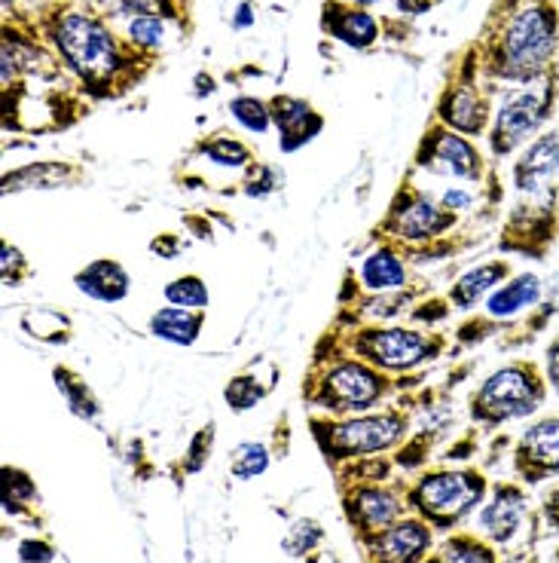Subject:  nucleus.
I'll list each match as a JSON object with an SVG mask.
<instances>
[{"label":"nucleus","instance_id":"obj_14","mask_svg":"<svg viewBox=\"0 0 559 563\" xmlns=\"http://www.w3.org/2000/svg\"><path fill=\"white\" fill-rule=\"evenodd\" d=\"M529 487L519 481H495L490 487L487 503L477 508L474 515V533H480L487 542H492L495 549H511L514 542H519V536L526 533L532 518L529 506Z\"/></svg>","mask_w":559,"mask_h":563},{"label":"nucleus","instance_id":"obj_12","mask_svg":"<svg viewBox=\"0 0 559 563\" xmlns=\"http://www.w3.org/2000/svg\"><path fill=\"white\" fill-rule=\"evenodd\" d=\"M559 242V184L535 197H519L499 227V252L504 257L547 261Z\"/></svg>","mask_w":559,"mask_h":563},{"label":"nucleus","instance_id":"obj_25","mask_svg":"<svg viewBox=\"0 0 559 563\" xmlns=\"http://www.w3.org/2000/svg\"><path fill=\"white\" fill-rule=\"evenodd\" d=\"M74 288L99 303H123L132 295V273L116 257H96L74 273Z\"/></svg>","mask_w":559,"mask_h":563},{"label":"nucleus","instance_id":"obj_27","mask_svg":"<svg viewBox=\"0 0 559 563\" xmlns=\"http://www.w3.org/2000/svg\"><path fill=\"white\" fill-rule=\"evenodd\" d=\"M205 322H209V312L183 310V307L166 303L147 319V331H150V338L187 350V346H197L202 331H205Z\"/></svg>","mask_w":559,"mask_h":563},{"label":"nucleus","instance_id":"obj_13","mask_svg":"<svg viewBox=\"0 0 559 563\" xmlns=\"http://www.w3.org/2000/svg\"><path fill=\"white\" fill-rule=\"evenodd\" d=\"M339 490V506H343V518L349 521L351 536L364 539V536L377 533L389 523L401 521L410 515L406 508V481H370V484H343Z\"/></svg>","mask_w":559,"mask_h":563},{"label":"nucleus","instance_id":"obj_15","mask_svg":"<svg viewBox=\"0 0 559 563\" xmlns=\"http://www.w3.org/2000/svg\"><path fill=\"white\" fill-rule=\"evenodd\" d=\"M428 295V285L410 282L406 288L398 291H379V295H364L349 285L339 288V307H336V328H358V324H392L401 316H410V310L420 303V297Z\"/></svg>","mask_w":559,"mask_h":563},{"label":"nucleus","instance_id":"obj_34","mask_svg":"<svg viewBox=\"0 0 559 563\" xmlns=\"http://www.w3.org/2000/svg\"><path fill=\"white\" fill-rule=\"evenodd\" d=\"M272 386L276 383H264L254 371H242V374H236L224 386L226 408L233 410V413H248V410H254L264 401L266 395L272 393Z\"/></svg>","mask_w":559,"mask_h":563},{"label":"nucleus","instance_id":"obj_23","mask_svg":"<svg viewBox=\"0 0 559 563\" xmlns=\"http://www.w3.org/2000/svg\"><path fill=\"white\" fill-rule=\"evenodd\" d=\"M517 269L511 257H490L483 264H474L471 269H465L459 279L449 285L447 300L452 303L456 312H477V307L487 303V297L502 288L504 282L511 279Z\"/></svg>","mask_w":559,"mask_h":563},{"label":"nucleus","instance_id":"obj_42","mask_svg":"<svg viewBox=\"0 0 559 563\" xmlns=\"http://www.w3.org/2000/svg\"><path fill=\"white\" fill-rule=\"evenodd\" d=\"M214 438H217V426H214V422L202 426L197 435L190 438V448H187V453H183V460H181L183 475H199V472L209 465Z\"/></svg>","mask_w":559,"mask_h":563},{"label":"nucleus","instance_id":"obj_4","mask_svg":"<svg viewBox=\"0 0 559 563\" xmlns=\"http://www.w3.org/2000/svg\"><path fill=\"white\" fill-rule=\"evenodd\" d=\"M401 389V377L367 365L349 352H336L324 362H309L300 398L309 408L324 410L327 417H351L382 408Z\"/></svg>","mask_w":559,"mask_h":563},{"label":"nucleus","instance_id":"obj_48","mask_svg":"<svg viewBox=\"0 0 559 563\" xmlns=\"http://www.w3.org/2000/svg\"><path fill=\"white\" fill-rule=\"evenodd\" d=\"M398 3V10L406 15H420L425 10H432V0H394Z\"/></svg>","mask_w":559,"mask_h":563},{"label":"nucleus","instance_id":"obj_47","mask_svg":"<svg viewBox=\"0 0 559 563\" xmlns=\"http://www.w3.org/2000/svg\"><path fill=\"white\" fill-rule=\"evenodd\" d=\"M541 518L547 521V527L554 530V533H559V484H554L550 490L541 496Z\"/></svg>","mask_w":559,"mask_h":563},{"label":"nucleus","instance_id":"obj_43","mask_svg":"<svg viewBox=\"0 0 559 563\" xmlns=\"http://www.w3.org/2000/svg\"><path fill=\"white\" fill-rule=\"evenodd\" d=\"M449 312L456 310H452V303L447 300V295L428 297V300H420V303L410 310V322H420L425 324V328H440V324L449 319Z\"/></svg>","mask_w":559,"mask_h":563},{"label":"nucleus","instance_id":"obj_33","mask_svg":"<svg viewBox=\"0 0 559 563\" xmlns=\"http://www.w3.org/2000/svg\"><path fill=\"white\" fill-rule=\"evenodd\" d=\"M108 22L111 19H138V15H166V19H178L181 22L183 3L178 0H89Z\"/></svg>","mask_w":559,"mask_h":563},{"label":"nucleus","instance_id":"obj_41","mask_svg":"<svg viewBox=\"0 0 559 563\" xmlns=\"http://www.w3.org/2000/svg\"><path fill=\"white\" fill-rule=\"evenodd\" d=\"M31 261L25 257V252L13 245V242H0V279L7 288H19L31 279Z\"/></svg>","mask_w":559,"mask_h":563},{"label":"nucleus","instance_id":"obj_30","mask_svg":"<svg viewBox=\"0 0 559 563\" xmlns=\"http://www.w3.org/2000/svg\"><path fill=\"white\" fill-rule=\"evenodd\" d=\"M53 383H56V389L65 398V405L70 408L74 417H80V420L92 422L101 417V401L99 395L92 393V386L68 365H56L53 367Z\"/></svg>","mask_w":559,"mask_h":563},{"label":"nucleus","instance_id":"obj_50","mask_svg":"<svg viewBox=\"0 0 559 563\" xmlns=\"http://www.w3.org/2000/svg\"><path fill=\"white\" fill-rule=\"evenodd\" d=\"M355 7H364V10H370V7H377L379 0H351Z\"/></svg>","mask_w":559,"mask_h":563},{"label":"nucleus","instance_id":"obj_32","mask_svg":"<svg viewBox=\"0 0 559 563\" xmlns=\"http://www.w3.org/2000/svg\"><path fill=\"white\" fill-rule=\"evenodd\" d=\"M19 324L29 338L49 343V346H68L74 338V322L68 312H58L53 307H34V310L22 312Z\"/></svg>","mask_w":559,"mask_h":563},{"label":"nucleus","instance_id":"obj_28","mask_svg":"<svg viewBox=\"0 0 559 563\" xmlns=\"http://www.w3.org/2000/svg\"><path fill=\"white\" fill-rule=\"evenodd\" d=\"M425 563H502V554L474 530H452L434 545Z\"/></svg>","mask_w":559,"mask_h":563},{"label":"nucleus","instance_id":"obj_1","mask_svg":"<svg viewBox=\"0 0 559 563\" xmlns=\"http://www.w3.org/2000/svg\"><path fill=\"white\" fill-rule=\"evenodd\" d=\"M43 41L56 49L62 65L96 99H113L135 86L150 70L154 58L141 56L113 34L111 22L92 3L62 0L41 10L37 19Z\"/></svg>","mask_w":559,"mask_h":563},{"label":"nucleus","instance_id":"obj_21","mask_svg":"<svg viewBox=\"0 0 559 563\" xmlns=\"http://www.w3.org/2000/svg\"><path fill=\"white\" fill-rule=\"evenodd\" d=\"M86 181V169L70 159H34L19 169L7 172L0 181V194L13 197L25 190H65V187H80Z\"/></svg>","mask_w":559,"mask_h":563},{"label":"nucleus","instance_id":"obj_35","mask_svg":"<svg viewBox=\"0 0 559 563\" xmlns=\"http://www.w3.org/2000/svg\"><path fill=\"white\" fill-rule=\"evenodd\" d=\"M230 475L236 481H254L269 472L272 465V451L266 448L264 441H242L230 451Z\"/></svg>","mask_w":559,"mask_h":563},{"label":"nucleus","instance_id":"obj_26","mask_svg":"<svg viewBox=\"0 0 559 563\" xmlns=\"http://www.w3.org/2000/svg\"><path fill=\"white\" fill-rule=\"evenodd\" d=\"M559 316V269L550 273L545 279V295L541 300L532 307L523 319H519L514 328H507L502 338H499V350L502 352H517L532 346L535 340L545 334L547 328L554 324V319Z\"/></svg>","mask_w":559,"mask_h":563},{"label":"nucleus","instance_id":"obj_11","mask_svg":"<svg viewBox=\"0 0 559 563\" xmlns=\"http://www.w3.org/2000/svg\"><path fill=\"white\" fill-rule=\"evenodd\" d=\"M495 166L499 163L487 159L483 151L477 147L474 139H468V135H461L456 129L432 120L428 129L422 132L416 151H413L410 172H425L432 178H447V181L483 187V184L490 181Z\"/></svg>","mask_w":559,"mask_h":563},{"label":"nucleus","instance_id":"obj_29","mask_svg":"<svg viewBox=\"0 0 559 563\" xmlns=\"http://www.w3.org/2000/svg\"><path fill=\"white\" fill-rule=\"evenodd\" d=\"M0 475H3V493H0V499H3V515H7V518H15V521L41 523V518H37L41 490H37V484H34V478H31L29 472L19 468V465H3Z\"/></svg>","mask_w":559,"mask_h":563},{"label":"nucleus","instance_id":"obj_49","mask_svg":"<svg viewBox=\"0 0 559 563\" xmlns=\"http://www.w3.org/2000/svg\"><path fill=\"white\" fill-rule=\"evenodd\" d=\"M248 25H254V15H251V0H245L242 7L236 10V15H233V29H248Z\"/></svg>","mask_w":559,"mask_h":563},{"label":"nucleus","instance_id":"obj_22","mask_svg":"<svg viewBox=\"0 0 559 563\" xmlns=\"http://www.w3.org/2000/svg\"><path fill=\"white\" fill-rule=\"evenodd\" d=\"M272 111V126L279 129L281 154H294L300 147H306L309 141L322 135L324 117L306 99L297 96H272L269 99Z\"/></svg>","mask_w":559,"mask_h":563},{"label":"nucleus","instance_id":"obj_31","mask_svg":"<svg viewBox=\"0 0 559 563\" xmlns=\"http://www.w3.org/2000/svg\"><path fill=\"white\" fill-rule=\"evenodd\" d=\"M193 154H199L202 159H209L211 166H221V169H248L251 163H257L254 151L236 135H226V132H214V135H205L202 141H197Z\"/></svg>","mask_w":559,"mask_h":563},{"label":"nucleus","instance_id":"obj_10","mask_svg":"<svg viewBox=\"0 0 559 563\" xmlns=\"http://www.w3.org/2000/svg\"><path fill=\"white\" fill-rule=\"evenodd\" d=\"M495 96H499V86L483 80L474 41L465 43L452 56V70H449V80L440 92V99L434 104L432 120L456 129L468 139H487L492 126V113H495Z\"/></svg>","mask_w":559,"mask_h":563},{"label":"nucleus","instance_id":"obj_51","mask_svg":"<svg viewBox=\"0 0 559 563\" xmlns=\"http://www.w3.org/2000/svg\"><path fill=\"white\" fill-rule=\"evenodd\" d=\"M526 563H541V558H538V554H532V558Z\"/></svg>","mask_w":559,"mask_h":563},{"label":"nucleus","instance_id":"obj_19","mask_svg":"<svg viewBox=\"0 0 559 563\" xmlns=\"http://www.w3.org/2000/svg\"><path fill=\"white\" fill-rule=\"evenodd\" d=\"M373 242V240H370ZM343 285H349L364 295H379V291H398L410 285V261L401 245L394 242H377L373 252L364 254L358 269H349Z\"/></svg>","mask_w":559,"mask_h":563},{"label":"nucleus","instance_id":"obj_36","mask_svg":"<svg viewBox=\"0 0 559 563\" xmlns=\"http://www.w3.org/2000/svg\"><path fill=\"white\" fill-rule=\"evenodd\" d=\"M163 297H166V303H171V307H183V310L209 312L211 303L209 282L202 279V276H197V273L175 276V279L163 288Z\"/></svg>","mask_w":559,"mask_h":563},{"label":"nucleus","instance_id":"obj_6","mask_svg":"<svg viewBox=\"0 0 559 563\" xmlns=\"http://www.w3.org/2000/svg\"><path fill=\"white\" fill-rule=\"evenodd\" d=\"M492 481L477 465H437L422 468L416 478L406 481V508L425 523H432L434 533H452L477 515V508L487 503Z\"/></svg>","mask_w":559,"mask_h":563},{"label":"nucleus","instance_id":"obj_45","mask_svg":"<svg viewBox=\"0 0 559 563\" xmlns=\"http://www.w3.org/2000/svg\"><path fill=\"white\" fill-rule=\"evenodd\" d=\"M541 367H545V377H547V386H550V393L559 398V331L550 338V343H547Z\"/></svg>","mask_w":559,"mask_h":563},{"label":"nucleus","instance_id":"obj_37","mask_svg":"<svg viewBox=\"0 0 559 563\" xmlns=\"http://www.w3.org/2000/svg\"><path fill=\"white\" fill-rule=\"evenodd\" d=\"M166 15H138L126 22V43L132 49H138L141 56L154 58L166 46Z\"/></svg>","mask_w":559,"mask_h":563},{"label":"nucleus","instance_id":"obj_3","mask_svg":"<svg viewBox=\"0 0 559 563\" xmlns=\"http://www.w3.org/2000/svg\"><path fill=\"white\" fill-rule=\"evenodd\" d=\"M447 346H452L447 331H420L416 324H358V328H336L331 324L318 343L312 346L309 362H324L336 352H349L367 365L379 367L392 377H406L420 367L437 362Z\"/></svg>","mask_w":559,"mask_h":563},{"label":"nucleus","instance_id":"obj_52","mask_svg":"<svg viewBox=\"0 0 559 563\" xmlns=\"http://www.w3.org/2000/svg\"><path fill=\"white\" fill-rule=\"evenodd\" d=\"M557 3H559V0H557Z\"/></svg>","mask_w":559,"mask_h":563},{"label":"nucleus","instance_id":"obj_16","mask_svg":"<svg viewBox=\"0 0 559 563\" xmlns=\"http://www.w3.org/2000/svg\"><path fill=\"white\" fill-rule=\"evenodd\" d=\"M434 536L437 533L432 523H425L416 515H404L401 521L355 542L361 545L364 563H425V558L437 545Z\"/></svg>","mask_w":559,"mask_h":563},{"label":"nucleus","instance_id":"obj_46","mask_svg":"<svg viewBox=\"0 0 559 563\" xmlns=\"http://www.w3.org/2000/svg\"><path fill=\"white\" fill-rule=\"evenodd\" d=\"M147 249H150L156 257H163V261H175V257L183 252V240L178 233H156Z\"/></svg>","mask_w":559,"mask_h":563},{"label":"nucleus","instance_id":"obj_39","mask_svg":"<svg viewBox=\"0 0 559 563\" xmlns=\"http://www.w3.org/2000/svg\"><path fill=\"white\" fill-rule=\"evenodd\" d=\"M230 117L236 120L238 126L251 135H266L272 129V111H269V101L254 99V96H236V99L226 104Z\"/></svg>","mask_w":559,"mask_h":563},{"label":"nucleus","instance_id":"obj_40","mask_svg":"<svg viewBox=\"0 0 559 563\" xmlns=\"http://www.w3.org/2000/svg\"><path fill=\"white\" fill-rule=\"evenodd\" d=\"M281 187H284V169L276 166V163L257 159V163H251V166L245 169V181H242L238 190L251 199H266L272 197V194H279Z\"/></svg>","mask_w":559,"mask_h":563},{"label":"nucleus","instance_id":"obj_44","mask_svg":"<svg viewBox=\"0 0 559 563\" xmlns=\"http://www.w3.org/2000/svg\"><path fill=\"white\" fill-rule=\"evenodd\" d=\"M19 561L22 563H53L56 561V549H53V542H46V539H22L19 542Z\"/></svg>","mask_w":559,"mask_h":563},{"label":"nucleus","instance_id":"obj_5","mask_svg":"<svg viewBox=\"0 0 559 563\" xmlns=\"http://www.w3.org/2000/svg\"><path fill=\"white\" fill-rule=\"evenodd\" d=\"M413 413L410 405H382L367 413L351 417H309V432L315 438L324 463L331 468L355 463L364 456H382L398 451L413 432Z\"/></svg>","mask_w":559,"mask_h":563},{"label":"nucleus","instance_id":"obj_7","mask_svg":"<svg viewBox=\"0 0 559 563\" xmlns=\"http://www.w3.org/2000/svg\"><path fill=\"white\" fill-rule=\"evenodd\" d=\"M547 393L545 367L532 358H511L477 383L468 395V417L480 429L495 432L507 422L535 417L547 405Z\"/></svg>","mask_w":559,"mask_h":563},{"label":"nucleus","instance_id":"obj_17","mask_svg":"<svg viewBox=\"0 0 559 563\" xmlns=\"http://www.w3.org/2000/svg\"><path fill=\"white\" fill-rule=\"evenodd\" d=\"M514 478L526 487L559 478V410L538 417L514 441Z\"/></svg>","mask_w":559,"mask_h":563},{"label":"nucleus","instance_id":"obj_20","mask_svg":"<svg viewBox=\"0 0 559 563\" xmlns=\"http://www.w3.org/2000/svg\"><path fill=\"white\" fill-rule=\"evenodd\" d=\"M541 295H545V279L538 273L526 269V273H514L511 279L504 282L502 288H495L487 297V303L477 312H483L490 322H495L502 331H507V328H514L541 300Z\"/></svg>","mask_w":559,"mask_h":563},{"label":"nucleus","instance_id":"obj_2","mask_svg":"<svg viewBox=\"0 0 559 563\" xmlns=\"http://www.w3.org/2000/svg\"><path fill=\"white\" fill-rule=\"evenodd\" d=\"M474 46L487 84L526 86L541 80L559 62V3L492 0Z\"/></svg>","mask_w":559,"mask_h":563},{"label":"nucleus","instance_id":"obj_24","mask_svg":"<svg viewBox=\"0 0 559 563\" xmlns=\"http://www.w3.org/2000/svg\"><path fill=\"white\" fill-rule=\"evenodd\" d=\"M322 31L351 49H370L379 41L377 15L367 13L364 7H355L351 0H324Z\"/></svg>","mask_w":559,"mask_h":563},{"label":"nucleus","instance_id":"obj_9","mask_svg":"<svg viewBox=\"0 0 559 563\" xmlns=\"http://www.w3.org/2000/svg\"><path fill=\"white\" fill-rule=\"evenodd\" d=\"M461 227V214L440 206V199L432 197L425 187L416 184L413 172H406L404 181L389 199V209L370 230L373 242H394L404 252L432 245V242L452 236Z\"/></svg>","mask_w":559,"mask_h":563},{"label":"nucleus","instance_id":"obj_18","mask_svg":"<svg viewBox=\"0 0 559 563\" xmlns=\"http://www.w3.org/2000/svg\"><path fill=\"white\" fill-rule=\"evenodd\" d=\"M559 178V117L550 126L535 135L514 159L511 184L519 197H535Z\"/></svg>","mask_w":559,"mask_h":563},{"label":"nucleus","instance_id":"obj_38","mask_svg":"<svg viewBox=\"0 0 559 563\" xmlns=\"http://www.w3.org/2000/svg\"><path fill=\"white\" fill-rule=\"evenodd\" d=\"M324 527L315 518H300L288 527V533L281 539V549L288 558H309L312 551H318L324 545Z\"/></svg>","mask_w":559,"mask_h":563},{"label":"nucleus","instance_id":"obj_8","mask_svg":"<svg viewBox=\"0 0 559 563\" xmlns=\"http://www.w3.org/2000/svg\"><path fill=\"white\" fill-rule=\"evenodd\" d=\"M559 104V62L541 80L526 86H502L499 104L492 113L490 144L492 163L517 156L535 135H541L557 120Z\"/></svg>","mask_w":559,"mask_h":563}]
</instances>
